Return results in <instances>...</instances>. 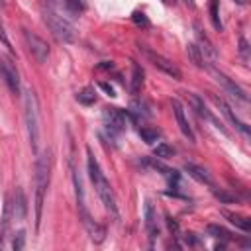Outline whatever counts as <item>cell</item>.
Here are the masks:
<instances>
[{
    "instance_id": "6da1fadb",
    "label": "cell",
    "mask_w": 251,
    "mask_h": 251,
    "mask_svg": "<svg viewBox=\"0 0 251 251\" xmlns=\"http://www.w3.org/2000/svg\"><path fill=\"white\" fill-rule=\"evenodd\" d=\"M86 167H88V175H90V180H92V184H94V190H96L98 198L102 200V204H104V208L110 212V216L118 220V218H120V214H118L116 194H114V190H112V186H110V182H108L106 175L102 173V169H100V165H98V161L94 159V155H92V151H90V149H88Z\"/></svg>"
},
{
    "instance_id": "7a4b0ae2",
    "label": "cell",
    "mask_w": 251,
    "mask_h": 251,
    "mask_svg": "<svg viewBox=\"0 0 251 251\" xmlns=\"http://www.w3.org/2000/svg\"><path fill=\"white\" fill-rule=\"evenodd\" d=\"M49 165H51V153L45 151L43 155L37 157L35 165V226H39L41 220V210H43V196L49 184Z\"/></svg>"
},
{
    "instance_id": "3957f363",
    "label": "cell",
    "mask_w": 251,
    "mask_h": 251,
    "mask_svg": "<svg viewBox=\"0 0 251 251\" xmlns=\"http://www.w3.org/2000/svg\"><path fill=\"white\" fill-rule=\"evenodd\" d=\"M24 108H25V126H27L29 145H31V151L37 153L39 149V106H37V96L33 90L24 92Z\"/></svg>"
},
{
    "instance_id": "277c9868",
    "label": "cell",
    "mask_w": 251,
    "mask_h": 251,
    "mask_svg": "<svg viewBox=\"0 0 251 251\" xmlns=\"http://www.w3.org/2000/svg\"><path fill=\"white\" fill-rule=\"evenodd\" d=\"M43 20H45L47 27L51 29V33L59 41H63V43H73L75 41V25L65 16H61L59 10H55L53 6H47L45 12H43Z\"/></svg>"
},
{
    "instance_id": "5b68a950",
    "label": "cell",
    "mask_w": 251,
    "mask_h": 251,
    "mask_svg": "<svg viewBox=\"0 0 251 251\" xmlns=\"http://www.w3.org/2000/svg\"><path fill=\"white\" fill-rule=\"evenodd\" d=\"M139 49L143 51V55L159 69V71H163L165 75H169V76H173L175 80H180L182 78V73H180V69L171 61V59H167V57H163V55H159V53H155V51H151V49H147L145 45H139Z\"/></svg>"
},
{
    "instance_id": "8992f818",
    "label": "cell",
    "mask_w": 251,
    "mask_h": 251,
    "mask_svg": "<svg viewBox=\"0 0 251 251\" xmlns=\"http://www.w3.org/2000/svg\"><path fill=\"white\" fill-rule=\"evenodd\" d=\"M24 39L29 47V53L33 55V59L37 63H45L49 59V45L45 39H41L37 33L29 31V29H24Z\"/></svg>"
},
{
    "instance_id": "52a82bcc",
    "label": "cell",
    "mask_w": 251,
    "mask_h": 251,
    "mask_svg": "<svg viewBox=\"0 0 251 251\" xmlns=\"http://www.w3.org/2000/svg\"><path fill=\"white\" fill-rule=\"evenodd\" d=\"M104 120H106V129L108 133L116 135L120 131H124L127 127V122H129V114L120 110V108H106L104 110Z\"/></svg>"
},
{
    "instance_id": "ba28073f",
    "label": "cell",
    "mask_w": 251,
    "mask_h": 251,
    "mask_svg": "<svg viewBox=\"0 0 251 251\" xmlns=\"http://www.w3.org/2000/svg\"><path fill=\"white\" fill-rule=\"evenodd\" d=\"M0 76L4 78V82L8 84V88L14 94L20 92V76H18V71H16V67H14V63L10 59H2V63H0Z\"/></svg>"
},
{
    "instance_id": "9c48e42d",
    "label": "cell",
    "mask_w": 251,
    "mask_h": 251,
    "mask_svg": "<svg viewBox=\"0 0 251 251\" xmlns=\"http://www.w3.org/2000/svg\"><path fill=\"white\" fill-rule=\"evenodd\" d=\"M171 106H173V112H175V118H176V124H178V127H180L182 135H184L190 143H194L196 137H194V131H192V127H190V124H188V120H186V116H184L182 104H180L176 98H173V100H171Z\"/></svg>"
},
{
    "instance_id": "30bf717a",
    "label": "cell",
    "mask_w": 251,
    "mask_h": 251,
    "mask_svg": "<svg viewBox=\"0 0 251 251\" xmlns=\"http://www.w3.org/2000/svg\"><path fill=\"white\" fill-rule=\"evenodd\" d=\"M212 100H214V104L220 108V112H222V114L227 118V122H229V124H231L235 129H239L243 135H249V127H247V126H245V124H243V122H241V120L235 116V112H233V110H231V108H229V106H227V104H226L222 98L212 96Z\"/></svg>"
},
{
    "instance_id": "8fae6325",
    "label": "cell",
    "mask_w": 251,
    "mask_h": 251,
    "mask_svg": "<svg viewBox=\"0 0 251 251\" xmlns=\"http://www.w3.org/2000/svg\"><path fill=\"white\" fill-rule=\"evenodd\" d=\"M214 75H216V80L224 86V90L229 94V96H233V98H237L239 102H247V94H245V90L241 88V86H237L231 78H227L226 75H222V73H218V71H214Z\"/></svg>"
},
{
    "instance_id": "7c38bea8",
    "label": "cell",
    "mask_w": 251,
    "mask_h": 251,
    "mask_svg": "<svg viewBox=\"0 0 251 251\" xmlns=\"http://www.w3.org/2000/svg\"><path fill=\"white\" fill-rule=\"evenodd\" d=\"M188 102H190V106H192V108L196 110V114H198L200 118H204V120L212 122V124H214V126H216L218 129H222V131L226 133V129L222 127V124H220V122H218V120H216V118H214V116H212V114L208 112V108L204 106V102H202V100H200V98H198L196 94H188Z\"/></svg>"
},
{
    "instance_id": "4fadbf2b",
    "label": "cell",
    "mask_w": 251,
    "mask_h": 251,
    "mask_svg": "<svg viewBox=\"0 0 251 251\" xmlns=\"http://www.w3.org/2000/svg\"><path fill=\"white\" fill-rule=\"evenodd\" d=\"M145 227L153 241L159 235V227H157V212H155V206L151 200H145Z\"/></svg>"
},
{
    "instance_id": "5bb4252c",
    "label": "cell",
    "mask_w": 251,
    "mask_h": 251,
    "mask_svg": "<svg viewBox=\"0 0 251 251\" xmlns=\"http://www.w3.org/2000/svg\"><path fill=\"white\" fill-rule=\"evenodd\" d=\"M184 171H186L188 176H192L194 180H198V182H202V184H212V176H210V173H208L204 167H198V165H194V163H186V165H184Z\"/></svg>"
},
{
    "instance_id": "9a60e30c",
    "label": "cell",
    "mask_w": 251,
    "mask_h": 251,
    "mask_svg": "<svg viewBox=\"0 0 251 251\" xmlns=\"http://www.w3.org/2000/svg\"><path fill=\"white\" fill-rule=\"evenodd\" d=\"M84 226H86V231H88V235H90V239H92L94 243H102V241L106 239V229H104L100 224L92 222V220L88 218V214L84 216Z\"/></svg>"
},
{
    "instance_id": "2e32d148",
    "label": "cell",
    "mask_w": 251,
    "mask_h": 251,
    "mask_svg": "<svg viewBox=\"0 0 251 251\" xmlns=\"http://www.w3.org/2000/svg\"><path fill=\"white\" fill-rule=\"evenodd\" d=\"M25 212H27V206H25V196L24 192L18 188L16 190V202H14V218L18 222H22L25 218Z\"/></svg>"
},
{
    "instance_id": "e0dca14e",
    "label": "cell",
    "mask_w": 251,
    "mask_h": 251,
    "mask_svg": "<svg viewBox=\"0 0 251 251\" xmlns=\"http://www.w3.org/2000/svg\"><path fill=\"white\" fill-rule=\"evenodd\" d=\"M141 86H143V69L137 63H133L131 65V94L135 96L141 90Z\"/></svg>"
},
{
    "instance_id": "ac0fdd59",
    "label": "cell",
    "mask_w": 251,
    "mask_h": 251,
    "mask_svg": "<svg viewBox=\"0 0 251 251\" xmlns=\"http://www.w3.org/2000/svg\"><path fill=\"white\" fill-rule=\"evenodd\" d=\"M224 216H226L235 227H239V229H243V231H251V220H249V218L239 216V214H231V212H224Z\"/></svg>"
},
{
    "instance_id": "d6986e66",
    "label": "cell",
    "mask_w": 251,
    "mask_h": 251,
    "mask_svg": "<svg viewBox=\"0 0 251 251\" xmlns=\"http://www.w3.org/2000/svg\"><path fill=\"white\" fill-rule=\"evenodd\" d=\"M186 53H188L190 61H192L196 67H204V53H202V49H200L196 43H188V45H186Z\"/></svg>"
},
{
    "instance_id": "ffe728a7",
    "label": "cell",
    "mask_w": 251,
    "mask_h": 251,
    "mask_svg": "<svg viewBox=\"0 0 251 251\" xmlns=\"http://www.w3.org/2000/svg\"><path fill=\"white\" fill-rule=\"evenodd\" d=\"M76 100H78L82 106H90V104L96 102V90H94L92 86H86V88H82V90L76 94Z\"/></svg>"
},
{
    "instance_id": "44dd1931",
    "label": "cell",
    "mask_w": 251,
    "mask_h": 251,
    "mask_svg": "<svg viewBox=\"0 0 251 251\" xmlns=\"http://www.w3.org/2000/svg\"><path fill=\"white\" fill-rule=\"evenodd\" d=\"M214 196L222 202V204H233V202H239V196L237 194H233V192H229V190H226V188H214Z\"/></svg>"
},
{
    "instance_id": "7402d4cb",
    "label": "cell",
    "mask_w": 251,
    "mask_h": 251,
    "mask_svg": "<svg viewBox=\"0 0 251 251\" xmlns=\"http://www.w3.org/2000/svg\"><path fill=\"white\" fill-rule=\"evenodd\" d=\"M210 18H212V25L222 31V20H220V0H210Z\"/></svg>"
},
{
    "instance_id": "603a6c76",
    "label": "cell",
    "mask_w": 251,
    "mask_h": 251,
    "mask_svg": "<svg viewBox=\"0 0 251 251\" xmlns=\"http://www.w3.org/2000/svg\"><path fill=\"white\" fill-rule=\"evenodd\" d=\"M139 135H141V139H143L145 143H155L161 133H159V129H155V127L143 126V127H139Z\"/></svg>"
},
{
    "instance_id": "cb8c5ba5",
    "label": "cell",
    "mask_w": 251,
    "mask_h": 251,
    "mask_svg": "<svg viewBox=\"0 0 251 251\" xmlns=\"http://www.w3.org/2000/svg\"><path fill=\"white\" fill-rule=\"evenodd\" d=\"M208 235H212V237H216V239H229L231 237V233L226 229V227H222V226H218V224H210L208 227Z\"/></svg>"
},
{
    "instance_id": "d4e9b609",
    "label": "cell",
    "mask_w": 251,
    "mask_h": 251,
    "mask_svg": "<svg viewBox=\"0 0 251 251\" xmlns=\"http://www.w3.org/2000/svg\"><path fill=\"white\" fill-rule=\"evenodd\" d=\"M153 155H155L157 159H171V157L175 155V149H173L171 145H167V143H159V145L155 147Z\"/></svg>"
},
{
    "instance_id": "484cf974",
    "label": "cell",
    "mask_w": 251,
    "mask_h": 251,
    "mask_svg": "<svg viewBox=\"0 0 251 251\" xmlns=\"http://www.w3.org/2000/svg\"><path fill=\"white\" fill-rule=\"evenodd\" d=\"M196 35H198L200 43L204 45V47H200V49H202V53L206 51V53H210V57H216V49H214V45L210 43V39H208V37L202 33V29H198V27H196Z\"/></svg>"
},
{
    "instance_id": "4316f807",
    "label": "cell",
    "mask_w": 251,
    "mask_h": 251,
    "mask_svg": "<svg viewBox=\"0 0 251 251\" xmlns=\"http://www.w3.org/2000/svg\"><path fill=\"white\" fill-rule=\"evenodd\" d=\"M24 243H25V231H24V229H20V231H18V235L14 237L12 247H14L16 251H20V249H24Z\"/></svg>"
},
{
    "instance_id": "83f0119b",
    "label": "cell",
    "mask_w": 251,
    "mask_h": 251,
    "mask_svg": "<svg viewBox=\"0 0 251 251\" xmlns=\"http://www.w3.org/2000/svg\"><path fill=\"white\" fill-rule=\"evenodd\" d=\"M131 20H133L137 25H143V27L149 25V20H147V16H145L143 12H133V14H131Z\"/></svg>"
},
{
    "instance_id": "f1b7e54d",
    "label": "cell",
    "mask_w": 251,
    "mask_h": 251,
    "mask_svg": "<svg viewBox=\"0 0 251 251\" xmlns=\"http://www.w3.org/2000/svg\"><path fill=\"white\" fill-rule=\"evenodd\" d=\"M0 41L8 47V51H12V43H10V39H8V33H6V27H4V24H2V20H0Z\"/></svg>"
},
{
    "instance_id": "f546056e",
    "label": "cell",
    "mask_w": 251,
    "mask_h": 251,
    "mask_svg": "<svg viewBox=\"0 0 251 251\" xmlns=\"http://www.w3.org/2000/svg\"><path fill=\"white\" fill-rule=\"evenodd\" d=\"M167 226H169V231H171L175 237H178V233H180V227H178V224H176L173 218H167Z\"/></svg>"
},
{
    "instance_id": "4dcf8cb0",
    "label": "cell",
    "mask_w": 251,
    "mask_h": 251,
    "mask_svg": "<svg viewBox=\"0 0 251 251\" xmlns=\"http://www.w3.org/2000/svg\"><path fill=\"white\" fill-rule=\"evenodd\" d=\"M98 86L108 94V96H116V92H114V86H110L108 82H98Z\"/></svg>"
},
{
    "instance_id": "1f68e13d",
    "label": "cell",
    "mask_w": 251,
    "mask_h": 251,
    "mask_svg": "<svg viewBox=\"0 0 251 251\" xmlns=\"http://www.w3.org/2000/svg\"><path fill=\"white\" fill-rule=\"evenodd\" d=\"M239 51H241V55H243V59L247 61V51H249V47H247V41L241 37L239 39Z\"/></svg>"
},
{
    "instance_id": "d6a6232c",
    "label": "cell",
    "mask_w": 251,
    "mask_h": 251,
    "mask_svg": "<svg viewBox=\"0 0 251 251\" xmlns=\"http://www.w3.org/2000/svg\"><path fill=\"white\" fill-rule=\"evenodd\" d=\"M184 241H186L188 245H194V243H196L198 239L194 237V233H184Z\"/></svg>"
},
{
    "instance_id": "836d02e7",
    "label": "cell",
    "mask_w": 251,
    "mask_h": 251,
    "mask_svg": "<svg viewBox=\"0 0 251 251\" xmlns=\"http://www.w3.org/2000/svg\"><path fill=\"white\" fill-rule=\"evenodd\" d=\"M112 67H114V65H112V63H108V61H104V63L100 65V69H112Z\"/></svg>"
},
{
    "instance_id": "e575fe53",
    "label": "cell",
    "mask_w": 251,
    "mask_h": 251,
    "mask_svg": "<svg viewBox=\"0 0 251 251\" xmlns=\"http://www.w3.org/2000/svg\"><path fill=\"white\" fill-rule=\"evenodd\" d=\"M163 4H167V6H175L176 0H163Z\"/></svg>"
},
{
    "instance_id": "d590c367",
    "label": "cell",
    "mask_w": 251,
    "mask_h": 251,
    "mask_svg": "<svg viewBox=\"0 0 251 251\" xmlns=\"http://www.w3.org/2000/svg\"><path fill=\"white\" fill-rule=\"evenodd\" d=\"M186 6H190V8H194V0H182Z\"/></svg>"
},
{
    "instance_id": "8d00e7d4",
    "label": "cell",
    "mask_w": 251,
    "mask_h": 251,
    "mask_svg": "<svg viewBox=\"0 0 251 251\" xmlns=\"http://www.w3.org/2000/svg\"><path fill=\"white\" fill-rule=\"evenodd\" d=\"M233 2L239 4V6H245V4H247V0H233Z\"/></svg>"
},
{
    "instance_id": "74e56055",
    "label": "cell",
    "mask_w": 251,
    "mask_h": 251,
    "mask_svg": "<svg viewBox=\"0 0 251 251\" xmlns=\"http://www.w3.org/2000/svg\"><path fill=\"white\" fill-rule=\"evenodd\" d=\"M2 4H4V0H0V6H2Z\"/></svg>"
},
{
    "instance_id": "f35d334b",
    "label": "cell",
    "mask_w": 251,
    "mask_h": 251,
    "mask_svg": "<svg viewBox=\"0 0 251 251\" xmlns=\"http://www.w3.org/2000/svg\"><path fill=\"white\" fill-rule=\"evenodd\" d=\"M82 2H84V0H82Z\"/></svg>"
}]
</instances>
